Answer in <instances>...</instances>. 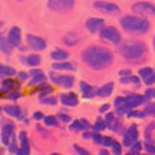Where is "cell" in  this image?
I'll return each instance as SVG.
<instances>
[{
    "label": "cell",
    "instance_id": "obj_27",
    "mask_svg": "<svg viewBox=\"0 0 155 155\" xmlns=\"http://www.w3.org/2000/svg\"><path fill=\"white\" fill-rule=\"evenodd\" d=\"M9 46H12V45L9 43L7 38L5 39V36H2V38H0V49H2V52H3V53H9V52H10V48H9Z\"/></svg>",
    "mask_w": 155,
    "mask_h": 155
},
{
    "label": "cell",
    "instance_id": "obj_21",
    "mask_svg": "<svg viewBox=\"0 0 155 155\" xmlns=\"http://www.w3.org/2000/svg\"><path fill=\"white\" fill-rule=\"evenodd\" d=\"M2 85H3V89H5V91H16V89H19V86H20V83L17 82V81L10 79V78H6Z\"/></svg>",
    "mask_w": 155,
    "mask_h": 155
},
{
    "label": "cell",
    "instance_id": "obj_38",
    "mask_svg": "<svg viewBox=\"0 0 155 155\" xmlns=\"http://www.w3.org/2000/svg\"><path fill=\"white\" fill-rule=\"evenodd\" d=\"M145 98H151L155 99V88H148L145 91Z\"/></svg>",
    "mask_w": 155,
    "mask_h": 155
},
{
    "label": "cell",
    "instance_id": "obj_24",
    "mask_svg": "<svg viewBox=\"0 0 155 155\" xmlns=\"http://www.w3.org/2000/svg\"><path fill=\"white\" fill-rule=\"evenodd\" d=\"M121 83L122 85H134V86H139V78L132 76V75H128L127 78H122Z\"/></svg>",
    "mask_w": 155,
    "mask_h": 155
},
{
    "label": "cell",
    "instance_id": "obj_39",
    "mask_svg": "<svg viewBox=\"0 0 155 155\" xmlns=\"http://www.w3.org/2000/svg\"><path fill=\"white\" fill-rule=\"evenodd\" d=\"M115 121V115L114 114H106V116H105V124H106V127H109L112 122Z\"/></svg>",
    "mask_w": 155,
    "mask_h": 155
},
{
    "label": "cell",
    "instance_id": "obj_48",
    "mask_svg": "<svg viewBox=\"0 0 155 155\" xmlns=\"http://www.w3.org/2000/svg\"><path fill=\"white\" fill-rule=\"evenodd\" d=\"M17 75H19V79H20V81H25V79H28V73H25V72H19Z\"/></svg>",
    "mask_w": 155,
    "mask_h": 155
},
{
    "label": "cell",
    "instance_id": "obj_43",
    "mask_svg": "<svg viewBox=\"0 0 155 155\" xmlns=\"http://www.w3.org/2000/svg\"><path fill=\"white\" fill-rule=\"evenodd\" d=\"M145 115V112H129L128 116H135V118H142Z\"/></svg>",
    "mask_w": 155,
    "mask_h": 155
},
{
    "label": "cell",
    "instance_id": "obj_45",
    "mask_svg": "<svg viewBox=\"0 0 155 155\" xmlns=\"http://www.w3.org/2000/svg\"><path fill=\"white\" fill-rule=\"evenodd\" d=\"M20 95H19V92H15V91H12L10 94H9V96L7 98H10V99H17Z\"/></svg>",
    "mask_w": 155,
    "mask_h": 155
},
{
    "label": "cell",
    "instance_id": "obj_22",
    "mask_svg": "<svg viewBox=\"0 0 155 155\" xmlns=\"http://www.w3.org/2000/svg\"><path fill=\"white\" fill-rule=\"evenodd\" d=\"M68 58H69V53L65 52V50H62V49H55L52 53H50V59H53V61H56V62L65 61Z\"/></svg>",
    "mask_w": 155,
    "mask_h": 155
},
{
    "label": "cell",
    "instance_id": "obj_46",
    "mask_svg": "<svg viewBox=\"0 0 155 155\" xmlns=\"http://www.w3.org/2000/svg\"><path fill=\"white\" fill-rule=\"evenodd\" d=\"M33 118L36 119V121H39V119H43L45 116H43V114H42V112H35V114H33Z\"/></svg>",
    "mask_w": 155,
    "mask_h": 155
},
{
    "label": "cell",
    "instance_id": "obj_14",
    "mask_svg": "<svg viewBox=\"0 0 155 155\" xmlns=\"http://www.w3.org/2000/svg\"><path fill=\"white\" fill-rule=\"evenodd\" d=\"M7 40H9V43L13 46V48H16L20 45V40H22V33H20V29L19 28H12L9 30V33H7Z\"/></svg>",
    "mask_w": 155,
    "mask_h": 155
},
{
    "label": "cell",
    "instance_id": "obj_8",
    "mask_svg": "<svg viewBox=\"0 0 155 155\" xmlns=\"http://www.w3.org/2000/svg\"><path fill=\"white\" fill-rule=\"evenodd\" d=\"M16 141V137H15V127L10 122H5L2 125V144L9 147V145Z\"/></svg>",
    "mask_w": 155,
    "mask_h": 155
},
{
    "label": "cell",
    "instance_id": "obj_17",
    "mask_svg": "<svg viewBox=\"0 0 155 155\" xmlns=\"http://www.w3.org/2000/svg\"><path fill=\"white\" fill-rule=\"evenodd\" d=\"M52 68L55 69V71H76V63H73V62H55Z\"/></svg>",
    "mask_w": 155,
    "mask_h": 155
},
{
    "label": "cell",
    "instance_id": "obj_49",
    "mask_svg": "<svg viewBox=\"0 0 155 155\" xmlns=\"http://www.w3.org/2000/svg\"><path fill=\"white\" fill-rule=\"evenodd\" d=\"M108 109H109V104H105V105L101 106V112H106Z\"/></svg>",
    "mask_w": 155,
    "mask_h": 155
},
{
    "label": "cell",
    "instance_id": "obj_47",
    "mask_svg": "<svg viewBox=\"0 0 155 155\" xmlns=\"http://www.w3.org/2000/svg\"><path fill=\"white\" fill-rule=\"evenodd\" d=\"M73 148H75V151H78V152H79V154H81V155H86V154H88V152H86V151H85V150H82L81 147H76V145H75Z\"/></svg>",
    "mask_w": 155,
    "mask_h": 155
},
{
    "label": "cell",
    "instance_id": "obj_3",
    "mask_svg": "<svg viewBox=\"0 0 155 155\" xmlns=\"http://www.w3.org/2000/svg\"><path fill=\"white\" fill-rule=\"evenodd\" d=\"M118 53L128 61H137L145 53V45L142 42H125L118 43Z\"/></svg>",
    "mask_w": 155,
    "mask_h": 155
},
{
    "label": "cell",
    "instance_id": "obj_32",
    "mask_svg": "<svg viewBox=\"0 0 155 155\" xmlns=\"http://www.w3.org/2000/svg\"><path fill=\"white\" fill-rule=\"evenodd\" d=\"M40 104H48V105H55L56 104V98L53 96H40Z\"/></svg>",
    "mask_w": 155,
    "mask_h": 155
},
{
    "label": "cell",
    "instance_id": "obj_15",
    "mask_svg": "<svg viewBox=\"0 0 155 155\" xmlns=\"http://www.w3.org/2000/svg\"><path fill=\"white\" fill-rule=\"evenodd\" d=\"M62 105L65 106H76L78 105V98L75 94H62L59 98Z\"/></svg>",
    "mask_w": 155,
    "mask_h": 155
},
{
    "label": "cell",
    "instance_id": "obj_35",
    "mask_svg": "<svg viewBox=\"0 0 155 155\" xmlns=\"http://www.w3.org/2000/svg\"><path fill=\"white\" fill-rule=\"evenodd\" d=\"M114 105H115L116 108H122V106L125 105V96H119V98H116V99L114 101Z\"/></svg>",
    "mask_w": 155,
    "mask_h": 155
},
{
    "label": "cell",
    "instance_id": "obj_5",
    "mask_svg": "<svg viewBox=\"0 0 155 155\" xmlns=\"http://www.w3.org/2000/svg\"><path fill=\"white\" fill-rule=\"evenodd\" d=\"M73 5H75V0H49L48 2V7L56 13H68L69 10H72Z\"/></svg>",
    "mask_w": 155,
    "mask_h": 155
},
{
    "label": "cell",
    "instance_id": "obj_25",
    "mask_svg": "<svg viewBox=\"0 0 155 155\" xmlns=\"http://www.w3.org/2000/svg\"><path fill=\"white\" fill-rule=\"evenodd\" d=\"M0 73H2V78H12L16 75V71L15 69H12V68L9 66H5V65H2L0 66Z\"/></svg>",
    "mask_w": 155,
    "mask_h": 155
},
{
    "label": "cell",
    "instance_id": "obj_13",
    "mask_svg": "<svg viewBox=\"0 0 155 155\" xmlns=\"http://www.w3.org/2000/svg\"><path fill=\"white\" fill-rule=\"evenodd\" d=\"M85 28L89 33H98L104 28V20L99 17H91L85 22Z\"/></svg>",
    "mask_w": 155,
    "mask_h": 155
},
{
    "label": "cell",
    "instance_id": "obj_19",
    "mask_svg": "<svg viewBox=\"0 0 155 155\" xmlns=\"http://www.w3.org/2000/svg\"><path fill=\"white\" fill-rule=\"evenodd\" d=\"M81 42V36L78 33H68L65 38H63V43L68 45V46H75V45H78Z\"/></svg>",
    "mask_w": 155,
    "mask_h": 155
},
{
    "label": "cell",
    "instance_id": "obj_9",
    "mask_svg": "<svg viewBox=\"0 0 155 155\" xmlns=\"http://www.w3.org/2000/svg\"><path fill=\"white\" fill-rule=\"evenodd\" d=\"M132 12L138 13V15H142V16L155 15V6L150 2H138V3L132 5Z\"/></svg>",
    "mask_w": 155,
    "mask_h": 155
},
{
    "label": "cell",
    "instance_id": "obj_16",
    "mask_svg": "<svg viewBox=\"0 0 155 155\" xmlns=\"http://www.w3.org/2000/svg\"><path fill=\"white\" fill-rule=\"evenodd\" d=\"M79 88H81V91H82L83 98H86V99H89V98H94L95 95H98V89L91 88V85H89V83H86V82H81V83H79Z\"/></svg>",
    "mask_w": 155,
    "mask_h": 155
},
{
    "label": "cell",
    "instance_id": "obj_1",
    "mask_svg": "<svg viewBox=\"0 0 155 155\" xmlns=\"http://www.w3.org/2000/svg\"><path fill=\"white\" fill-rule=\"evenodd\" d=\"M81 59L91 69L102 71V69H106L108 66H111L114 56H112L111 50H108L106 48L89 46V48H86V49H83L81 52Z\"/></svg>",
    "mask_w": 155,
    "mask_h": 155
},
{
    "label": "cell",
    "instance_id": "obj_51",
    "mask_svg": "<svg viewBox=\"0 0 155 155\" xmlns=\"http://www.w3.org/2000/svg\"><path fill=\"white\" fill-rule=\"evenodd\" d=\"M16 2H26V0H16Z\"/></svg>",
    "mask_w": 155,
    "mask_h": 155
},
{
    "label": "cell",
    "instance_id": "obj_30",
    "mask_svg": "<svg viewBox=\"0 0 155 155\" xmlns=\"http://www.w3.org/2000/svg\"><path fill=\"white\" fill-rule=\"evenodd\" d=\"M19 141H20V147L22 148H26V150H29V142H28V135H26V132H20L19 134Z\"/></svg>",
    "mask_w": 155,
    "mask_h": 155
},
{
    "label": "cell",
    "instance_id": "obj_52",
    "mask_svg": "<svg viewBox=\"0 0 155 155\" xmlns=\"http://www.w3.org/2000/svg\"><path fill=\"white\" fill-rule=\"evenodd\" d=\"M154 48H155V38H154Z\"/></svg>",
    "mask_w": 155,
    "mask_h": 155
},
{
    "label": "cell",
    "instance_id": "obj_40",
    "mask_svg": "<svg viewBox=\"0 0 155 155\" xmlns=\"http://www.w3.org/2000/svg\"><path fill=\"white\" fill-rule=\"evenodd\" d=\"M145 115H155V105H148L145 108Z\"/></svg>",
    "mask_w": 155,
    "mask_h": 155
},
{
    "label": "cell",
    "instance_id": "obj_18",
    "mask_svg": "<svg viewBox=\"0 0 155 155\" xmlns=\"http://www.w3.org/2000/svg\"><path fill=\"white\" fill-rule=\"evenodd\" d=\"M20 62L23 65L28 66H38L40 63V56L39 55H28V56H20Z\"/></svg>",
    "mask_w": 155,
    "mask_h": 155
},
{
    "label": "cell",
    "instance_id": "obj_50",
    "mask_svg": "<svg viewBox=\"0 0 155 155\" xmlns=\"http://www.w3.org/2000/svg\"><path fill=\"white\" fill-rule=\"evenodd\" d=\"M119 75H121V76H128V75H131V72H129V71H119Z\"/></svg>",
    "mask_w": 155,
    "mask_h": 155
},
{
    "label": "cell",
    "instance_id": "obj_44",
    "mask_svg": "<svg viewBox=\"0 0 155 155\" xmlns=\"http://www.w3.org/2000/svg\"><path fill=\"white\" fill-rule=\"evenodd\" d=\"M58 119H59V121H62V122H69V121H71V118H69V116H68V115H62V114H59V115H58Z\"/></svg>",
    "mask_w": 155,
    "mask_h": 155
},
{
    "label": "cell",
    "instance_id": "obj_4",
    "mask_svg": "<svg viewBox=\"0 0 155 155\" xmlns=\"http://www.w3.org/2000/svg\"><path fill=\"white\" fill-rule=\"evenodd\" d=\"M99 39L104 40V42L112 43V45L121 43V40H122L121 33H119L114 26H104L102 30L99 32Z\"/></svg>",
    "mask_w": 155,
    "mask_h": 155
},
{
    "label": "cell",
    "instance_id": "obj_6",
    "mask_svg": "<svg viewBox=\"0 0 155 155\" xmlns=\"http://www.w3.org/2000/svg\"><path fill=\"white\" fill-rule=\"evenodd\" d=\"M144 101H145V98L142 95H137V94L128 95V96H125V105L122 106V108H116V112L118 114H124V112H127V111H131L132 108L141 105Z\"/></svg>",
    "mask_w": 155,
    "mask_h": 155
},
{
    "label": "cell",
    "instance_id": "obj_41",
    "mask_svg": "<svg viewBox=\"0 0 155 155\" xmlns=\"http://www.w3.org/2000/svg\"><path fill=\"white\" fill-rule=\"evenodd\" d=\"M145 83H147V85H154L155 83V72H152L150 76L145 79Z\"/></svg>",
    "mask_w": 155,
    "mask_h": 155
},
{
    "label": "cell",
    "instance_id": "obj_33",
    "mask_svg": "<svg viewBox=\"0 0 155 155\" xmlns=\"http://www.w3.org/2000/svg\"><path fill=\"white\" fill-rule=\"evenodd\" d=\"M154 72V71H152V69H151V68H144V69H141V71H139V76L142 78V79H147V78L150 76L151 73Z\"/></svg>",
    "mask_w": 155,
    "mask_h": 155
},
{
    "label": "cell",
    "instance_id": "obj_10",
    "mask_svg": "<svg viewBox=\"0 0 155 155\" xmlns=\"http://www.w3.org/2000/svg\"><path fill=\"white\" fill-rule=\"evenodd\" d=\"M50 81L58 85V86H63V88H72L75 78L71 75H50Z\"/></svg>",
    "mask_w": 155,
    "mask_h": 155
},
{
    "label": "cell",
    "instance_id": "obj_2",
    "mask_svg": "<svg viewBox=\"0 0 155 155\" xmlns=\"http://www.w3.org/2000/svg\"><path fill=\"white\" fill-rule=\"evenodd\" d=\"M121 26L127 32L129 33H135V35H142L147 33L150 30V22L144 19V17H138V16H124L121 19Z\"/></svg>",
    "mask_w": 155,
    "mask_h": 155
},
{
    "label": "cell",
    "instance_id": "obj_20",
    "mask_svg": "<svg viewBox=\"0 0 155 155\" xmlns=\"http://www.w3.org/2000/svg\"><path fill=\"white\" fill-rule=\"evenodd\" d=\"M112 91H114V83L108 82V83H105L102 88L98 89V96H101V98H108V96L112 94Z\"/></svg>",
    "mask_w": 155,
    "mask_h": 155
},
{
    "label": "cell",
    "instance_id": "obj_26",
    "mask_svg": "<svg viewBox=\"0 0 155 155\" xmlns=\"http://www.w3.org/2000/svg\"><path fill=\"white\" fill-rule=\"evenodd\" d=\"M45 81H46V76L43 75V72H42V71L32 76V85H38V83H40V85H42V83H45Z\"/></svg>",
    "mask_w": 155,
    "mask_h": 155
},
{
    "label": "cell",
    "instance_id": "obj_12",
    "mask_svg": "<svg viewBox=\"0 0 155 155\" xmlns=\"http://www.w3.org/2000/svg\"><path fill=\"white\" fill-rule=\"evenodd\" d=\"M26 43H28L29 48H32L33 50H43V49H46V42H45V39L39 38V36L26 35Z\"/></svg>",
    "mask_w": 155,
    "mask_h": 155
},
{
    "label": "cell",
    "instance_id": "obj_11",
    "mask_svg": "<svg viewBox=\"0 0 155 155\" xmlns=\"http://www.w3.org/2000/svg\"><path fill=\"white\" fill-rule=\"evenodd\" d=\"M137 141H138V131H137V127H135V125H131V127L127 129L125 135H124L122 144L125 145V147H128V148H131Z\"/></svg>",
    "mask_w": 155,
    "mask_h": 155
},
{
    "label": "cell",
    "instance_id": "obj_31",
    "mask_svg": "<svg viewBox=\"0 0 155 155\" xmlns=\"http://www.w3.org/2000/svg\"><path fill=\"white\" fill-rule=\"evenodd\" d=\"M69 129H71V131H73V132H79V131H83L85 128H83L82 122H81V119H79V121L72 122V124H71V127H69Z\"/></svg>",
    "mask_w": 155,
    "mask_h": 155
},
{
    "label": "cell",
    "instance_id": "obj_37",
    "mask_svg": "<svg viewBox=\"0 0 155 155\" xmlns=\"http://www.w3.org/2000/svg\"><path fill=\"white\" fill-rule=\"evenodd\" d=\"M112 142H114V139L109 138V137H102V142L101 145H104V147H111Z\"/></svg>",
    "mask_w": 155,
    "mask_h": 155
},
{
    "label": "cell",
    "instance_id": "obj_36",
    "mask_svg": "<svg viewBox=\"0 0 155 155\" xmlns=\"http://www.w3.org/2000/svg\"><path fill=\"white\" fill-rule=\"evenodd\" d=\"M141 148H142V145H141V142H135V144L131 147V154H139V151H141Z\"/></svg>",
    "mask_w": 155,
    "mask_h": 155
},
{
    "label": "cell",
    "instance_id": "obj_23",
    "mask_svg": "<svg viewBox=\"0 0 155 155\" xmlns=\"http://www.w3.org/2000/svg\"><path fill=\"white\" fill-rule=\"evenodd\" d=\"M3 111L10 116H15V118H22L20 115V108L19 106H13V105H6L3 106Z\"/></svg>",
    "mask_w": 155,
    "mask_h": 155
},
{
    "label": "cell",
    "instance_id": "obj_7",
    "mask_svg": "<svg viewBox=\"0 0 155 155\" xmlns=\"http://www.w3.org/2000/svg\"><path fill=\"white\" fill-rule=\"evenodd\" d=\"M92 7L95 10L101 12V13H105V15H116L119 13V6L115 5V3H109V2H102V0H98V2H94L92 3Z\"/></svg>",
    "mask_w": 155,
    "mask_h": 155
},
{
    "label": "cell",
    "instance_id": "obj_42",
    "mask_svg": "<svg viewBox=\"0 0 155 155\" xmlns=\"http://www.w3.org/2000/svg\"><path fill=\"white\" fill-rule=\"evenodd\" d=\"M145 151H147L148 154H155V145L147 144V145H145Z\"/></svg>",
    "mask_w": 155,
    "mask_h": 155
},
{
    "label": "cell",
    "instance_id": "obj_29",
    "mask_svg": "<svg viewBox=\"0 0 155 155\" xmlns=\"http://www.w3.org/2000/svg\"><path fill=\"white\" fill-rule=\"evenodd\" d=\"M43 122L48 127H58V116H45Z\"/></svg>",
    "mask_w": 155,
    "mask_h": 155
},
{
    "label": "cell",
    "instance_id": "obj_34",
    "mask_svg": "<svg viewBox=\"0 0 155 155\" xmlns=\"http://www.w3.org/2000/svg\"><path fill=\"white\" fill-rule=\"evenodd\" d=\"M111 148H112V152H114V154H121V144H119V142H116V141H114V142H112V145H111Z\"/></svg>",
    "mask_w": 155,
    "mask_h": 155
},
{
    "label": "cell",
    "instance_id": "obj_28",
    "mask_svg": "<svg viewBox=\"0 0 155 155\" xmlns=\"http://www.w3.org/2000/svg\"><path fill=\"white\" fill-rule=\"evenodd\" d=\"M106 127V124L105 121L102 119V118H96V122H95V125H94V131L95 132H101V131H104Z\"/></svg>",
    "mask_w": 155,
    "mask_h": 155
}]
</instances>
